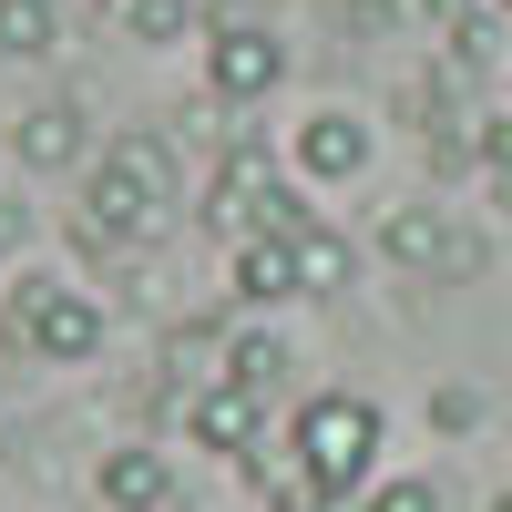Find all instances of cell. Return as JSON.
<instances>
[{"label":"cell","instance_id":"obj_1","mask_svg":"<svg viewBox=\"0 0 512 512\" xmlns=\"http://www.w3.org/2000/svg\"><path fill=\"white\" fill-rule=\"evenodd\" d=\"M164 205H175V144L164 134H123L82 164V236L93 246H154Z\"/></svg>","mask_w":512,"mask_h":512},{"label":"cell","instance_id":"obj_2","mask_svg":"<svg viewBox=\"0 0 512 512\" xmlns=\"http://www.w3.org/2000/svg\"><path fill=\"white\" fill-rule=\"evenodd\" d=\"M287 461L308 472L328 502H369V461H379V400L359 390H318L287 420Z\"/></svg>","mask_w":512,"mask_h":512},{"label":"cell","instance_id":"obj_3","mask_svg":"<svg viewBox=\"0 0 512 512\" xmlns=\"http://www.w3.org/2000/svg\"><path fill=\"white\" fill-rule=\"evenodd\" d=\"M11 349L21 359H41V369H82L103 349V308L82 287H52V277H21V297H11Z\"/></svg>","mask_w":512,"mask_h":512},{"label":"cell","instance_id":"obj_4","mask_svg":"<svg viewBox=\"0 0 512 512\" xmlns=\"http://www.w3.org/2000/svg\"><path fill=\"white\" fill-rule=\"evenodd\" d=\"M379 256H390V267H410V277H482V236L472 226H451V205H390V216H379Z\"/></svg>","mask_w":512,"mask_h":512},{"label":"cell","instance_id":"obj_5","mask_svg":"<svg viewBox=\"0 0 512 512\" xmlns=\"http://www.w3.org/2000/svg\"><path fill=\"white\" fill-rule=\"evenodd\" d=\"M287 82V41L267 21H216L205 31V93L216 103H267Z\"/></svg>","mask_w":512,"mask_h":512},{"label":"cell","instance_id":"obj_6","mask_svg":"<svg viewBox=\"0 0 512 512\" xmlns=\"http://www.w3.org/2000/svg\"><path fill=\"white\" fill-rule=\"evenodd\" d=\"M185 431H195V451L246 461L256 441H267V400H256V390H236V379H205V390L185 400Z\"/></svg>","mask_w":512,"mask_h":512},{"label":"cell","instance_id":"obj_7","mask_svg":"<svg viewBox=\"0 0 512 512\" xmlns=\"http://www.w3.org/2000/svg\"><path fill=\"white\" fill-rule=\"evenodd\" d=\"M287 154H297V175H308V185H349V175H369V123L328 103V113H308V123L287 134Z\"/></svg>","mask_w":512,"mask_h":512},{"label":"cell","instance_id":"obj_8","mask_svg":"<svg viewBox=\"0 0 512 512\" xmlns=\"http://www.w3.org/2000/svg\"><path fill=\"white\" fill-rule=\"evenodd\" d=\"M11 144H21V164H31V175H72V164L93 154V134H82V103H72V93H52V103H31Z\"/></svg>","mask_w":512,"mask_h":512},{"label":"cell","instance_id":"obj_9","mask_svg":"<svg viewBox=\"0 0 512 512\" xmlns=\"http://www.w3.org/2000/svg\"><path fill=\"white\" fill-rule=\"evenodd\" d=\"M93 492H103L113 512H164V502H175V461H164V451H144V441H123V451H103Z\"/></svg>","mask_w":512,"mask_h":512},{"label":"cell","instance_id":"obj_10","mask_svg":"<svg viewBox=\"0 0 512 512\" xmlns=\"http://www.w3.org/2000/svg\"><path fill=\"white\" fill-rule=\"evenodd\" d=\"M287 267H297V297H338L349 267H359V246L338 236V226H297L287 236Z\"/></svg>","mask_w":512,"mask_h":512},{"label":"cell","instance_id":"obj_11","mask_svg":"<svg viewBox=\"0 0 512 512\" xmlns=\"http://www.w3.org/2000/svg\"><path fill=\"white\" fill-rule=\"evenodd\" d=\"M216 379H236V390H256V400H277V390H287V349H277L267 328H236L226 359H216Z\"/></svg>","mask_w":512,"mask_h":512},{"label":"cell","instance_id":"obj_12","mask_svg":"<svg viewBox=\"0 0 512 512\" xmlns=\"http://www.w3.org/2000/svg\"><path fill=\"white\" fill-rule=\"evenodd\" d=\"M236 297H246V308H277V297H297V267H287V246H277V236L236 246Z\"/></svg>","mask_w":512,"mask_h":512},{"label":"cell","instance_id":"obj_13","mask_svg":"<svg viewBox=\"0 0 512 512\" xmlns=\"http://www.w3.org/2000/svg\"><path fill=\"white\" fill-rule=\"evenodd\" d=\"M0 52H52V0H0Z\"/></svg>","mask_w":512,"mask_h":512},{"label":"cell","instance_id":"obj_14","mask_svg":"<svg viewBox=\"0 0 512 512\" xmlns=\"http://www.w3.org/2000/svg\"><path fill=\"white\" fill-rule=\"evenodd\" d=\"M123 21H134V41H185L195 0H123Z\"/></svg>","mask_w":512,"mask_h":512},{"label":"cell","instance_id":"obj_15","mask_svg":"<svg viewBox=\"0 0 512 512\" xmlns=\"http://www.w3.org/2000/svg\"><path fill=\"white\" fill-rule=\"evenodd\" d=\"M359 512H441V482H420V472H400V482H369V502Z\"/></svg>","mask_w":512,"mask_h":512},{"label":"cell","instance_id":"obj_16","mask_svg":"<svg viewBox=\"0 0 512 512\" xmlns=\"http://www.w3.org/2000/svg\"><path fill=\"white\" fill-rule=\"evenodd\" d=\"M431 431H441V441L482 431V390H461V379H451V390H431Z\"/></svg>","mask_w":512,"mask_h":512},{"label":"cell","instance_id":"obj_17","mask_svg":"<svg viewBox=\"0 0 512 512\" xmlns=\"http://www.w3.org/2000/svg\"><path fill=\"white\" fill-rule=\"evenodd\" d=\"M461 144H472V154L492 164V175H512V123H472V134H461Z\"/></svg>","mask_w":512,"mask_h":512},{"label":"cell","instance_id":"obj_18","mask_svg":"<svg viewBox=\"0 0 512 512\" xmlns=\"http://www.w3.org/2000/svg\"><path fill=\"white\" fill-rule=\"evenodd\" d=\"M420 11H431V21H461V0H420Z\"/></svg>","mask_w":512,"mask_h":512},{"label":"cell","instance_id":"obj_19","mask_svg":"<svg viewBox=\"0 0 512 512\" xmlns=\"http://www.w3.org/2000/svg\"><path fill=\"white\" fill-rule=\"evenodd\" d=\"M492 512H512V492H492Z\"/></svg>","mask_w":512,"mask_h":512},{"label":"cell","instance_id":"obj_20","mask_svg":"<svg viewBox=\"0 0 512 512\" xmlns=\"http://www.w3.org/2000/svg\"><path fill=\"white\" fill-rule=\"evenodd\" d=\"M502 11H512V0H502Z\"/></svg>","mask_w":512,"mask_h":512}]
</instances>
